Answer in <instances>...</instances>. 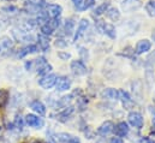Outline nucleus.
<instances>
[{"mask_svg":"<svg viewBox=\"0 0 155 143\" xmlns=\"http://www.w3.org/2000/svg\"><path fill=\"white\" fill-rule=\"evenodd\" d=\"M59 27H60V18L48 19V21L41 27V34H43V35H46V36L52 35Z\"/></svg>","mask_w":155,"mask_h":143,"instance_id":"obj_1","label":"nucleus"},{"mask_svg":"<svg viewBox=\"0 0 155 143\" xmlns=\"http://www.w3.org/2000/svg\"><path fill=\"white\" fill-rule=\"evenodd\" d=\"M74 112H75V108L70 105V106L60 108L57 113H53L52 117H54V119H57V120H59V121L65 123V121H68V120L70 119V117L74 114Z\"/></svg>","mask_w":155,"mask_h":143,"instance_id":"obj_2","label":"nucleus"},{"mask_svg":"<svg viewBox=\"0 0 155 143\" xmlns=\"http://www.w3.org/2000/svg\"><path fill=\"white\" fill-rule=\"evenodd\" d=\"M57 79H58V76L55 73H48L46 76H42L39 79V85L41 88L48 90L51 88H53L57 83Z\"/></svg>","mask_w":155,"mask_h":143,"instance_id":"obj_3","label":"nucleus"},{"mask_svg":"<svg viewBox=\"0 0 155 143\" xmlns=\"http://www.w3.org/2000/svg\"><path fill=\"white\" fill-rule=\"evenodd\" d=\"M24 120H25V124L28 126L34 128V129H42L45 126V120L42 118H40V115L33 114V113L27 114Z\"/></svg>","mask_w":155,"mask_h":143,"instance_id":"obj_4","label":"nucleus"},{"mask_svg":"<svg viewBox=\"0 0 155 143\" xmlns=\"http://www.w3.org/2000/svg\"><path fill=\"white\" fill-rule=\"evenodd\" d=\"M127 121L131 126H134L135 129H142L143 128V124H144V120H143V115L140 113V112H130L129 115H127Z\"/></svg>","mask_w":155,"mask_h":143,"instance_id":"obj_5","label":"nucleus"},{"mask_svg":"<svg viewBox=\"0 0 155 143\" xmlns=\"http://www.w3.org/2000/svg\"><path fill=\"white\" fill-rule=\"evenodd\" d=\"M45 11L48 16L49 19H53V18H60L61 16V12H63V7L58 4H47L46 7H45Z\"/></svg>","mask_w":155,"mask_h":143,"instance_id":"obj_6","label":"nucleus"},{"mask_svg":"<svg viewBox=\"0 0 155 143\" xmlns=\"http://www.w3.org/2000/svg\"><path fill=\"white\" fill-rule=\"evenodd\" d=\"M70 68L75 76H84L88 72V69H87L84 62H82V60H72Z\"/></svg>","mask_w":155,"mask_h":143,"instance_id":"obj_7","label":"nucleus"},{"mask_svg":"<svg viewBox=\"0 0 155 143\" xmlns=\"http://www.w3.org/2000/svg\"><path fill=\"white\" fill-rule=\"evenodd\" d=\"M142 6L141 0H123L121 2V10L124 12H134L137 11Z\"/></svg>","mask_w":155,"mask_h":143,"instance_id":"obj_8","label":"nucleus"},{"mask_svg":"<svg viewBox=\"0 0 155 143\" xmlns=\"http://www.w3.org/2000/svg\"><path fill=\"white\" fill-rule=\"evenodd\" d=\"M88 28H89V21L85 19V18L81 19L79 23H78L77 30H75V34H74V41H78L82 36L87 33Z\"/></svg>","mask_w":155,"mask_h":143,"instance_id":"obj_9","label":"nucleus"},{"mask_svg":"<svg viewBox=\"0 0 155 143\" xmlns=\"http://www.w3.org/2000/svg\"><path fill=\"white\" fill-rule=\"evenodd\" d=\"M71 79L68 77V76H60L58 77L57 79V83H55V88L58 91H66L71 88Z\"/></svg>","mask_w":155,"mask_h":143,"instance_id":"obj_10","label":"nucleus"},{"mask_svg":"<svg viewBox=\"0 0 155 143\" xmlns=\"http://www.w3.org/2000/svg\"><path fill=\"white\" fill-rule=\"evenodd\" d=\"M99 28L101 29V32L107 35L110 38H116L117 37V32H116V28L110 24V23H106V22H102V21H99Z\"/></svg>","mask_w":155,"mask_h":143,"instance_id":"obj_11","label":"nucleus"},{"mask_svg":"<svg viewBox=\"0 0 155 143\" xmlns=\"http://www.w3.org/2000/svg\"><path fill=\"white\" fill-rule=\"evenodd\" d=\"M114 130V124L111 121V120H107L105 123H102L99 129H97V135L99 136H102V137H106L108 136L110 134H112Z\"/></svg>","mask_w":155,"mask_h":143,"instance_id":"obj_12","label":"nucleus"},{"mask_svg":"<svg viewBox=\"0 0 155 143\" xmlns=\"http://www.w3.org/2000/svg\"><path fill=\"white\" fill-rule=\"evenodd\" d=\"M150 48H152V42H150L149 40H147V38L140 40V41L137 42V45H136L135 53L138 54V55H140V54H144V53L149 52Z\"/></svg>","mask_w":155,"mask_h":143,"instance_id":"obj_13","label":"nucleus"},{"mask_svg":"<svg viewBox=\"0 0 155 143\" xmlns=\"http://www.w3.org/2000/svg\"><path fill=\"white\" fill-rule=\"evenodd\" d=\"M129 131H130V128H129L127 123H125V121L118 123L116 126H114V130H113V132L116 134L117 137H120V138L126 137L127 134H129Z\"/></svg>","mask_w":155,"mask_h":143,"instance_id":"obj_14","label":"nucleus"},{"mask_svg":"<svg viewBox=\"0 0 155 143\" xmlns=\"http://www.w3.org/2000/svg\"><path fill=\"white\" fill-rule=\"evenodd\" d=\"M55 137H57V142L59 143H81L78 137L70 135V134H66V132H60V134L55 135Z\"/></svg>","mask_w":155,"mask_h":143,"instance_id":"obj_15","label":"nucleus"},{"mask_svg":"<svg viewBox=\"0 0 155 143\" xmlns=\"http://www.w3.org/2000/svg\"><path fill=\"white\" fill-rule=\"evenodd\" d=\"M118 93H119V100L121 101V104H123V106L125 108H131V106L134 105V100H132V98L130 96V94L127 93V91H125V90H118Z\"/></svg>","mask_w":155,"mask_h":143,"instance_id":"obj_16","label":"nucleus"},{"mask_svg":"<svg viewBox=\"0 0 155 143\" xmlns=\"http://www.w3.org/2000/svg\"><path fill=\"white\" fill-rule=\"evenodd\" d=\"M75 27H76V22L74 18H69L65 21L64 23V28H63V37H66V36H71L75 34Z\"/></svg>","mask_w":155,"mask_h":143,"instance_id":"obj_17","label":"nucleus"},{"mask_svg":"<svg viewBox=\"0 0 155 143\" xmlns=\"http://www.w3.org/2000/svg\"><path fill=\"white\" fill-rule=\"evenodd\" d=\"M38 51H39V47H38L36 45L30 43V45H27L25 47L21 48V49L17 52V57H18V58H24L25 55H28V54H33V53H36Z\"/></svg>","mask_w":155,"mask_h":143,"instance_id":"obj_18","label":"nucleus"},{"mask_svg":"<svg viewBox=\"0 0 155 143\" xmlns=\"http://www.w3.org/2000/svg\"><path fill=\"white\" fill-rule=\"evenodd\" d=\"M49 36H46L40 33L38 35V47L42 52H48L49 51Z\"/></svg>","mask_w":155,"mask_h":143,"instance_id":"obj_19","label":"nucleus"},{"mask_svg":"<svg viewBox=\"0 0 155 143\" xmlns=\"http://www.w3.org/2000/svg\"><path fill=\"white\" fill-rule=\"evenodd\" d=\"M30 108H31L38 115H45V114H46V106H45L43 102L40 101V100H34V101L30 104Z\"/></svg>","mask_w":155,"mask_h":143,"instance_id":"obj_20","label":"nucleus"},{"mask_svg":"<svg viewBox=\"0 0 155 143\" xmlns=\"http://www.w3.org/2000/svg\"><path fill=\"white\" fill-rule=\"evenodd\" d=\"M102 98L104 99H107V100H118L119 98V93L118 90L114 89V88H107L102 91Z\"/></svg>","mask_w":155,"mask_h":143,"instance_id":"obj_21","label":"nucleus"},{"mask_svg":"<svg viewBox=\"0 0 155 143\" xmlns=\"http://www.w3.org/2000/svg\"><path fill=\"white\" fill-rule=\"evenodd\" d=\"M13 48V41L8 36H2L0 38V49L1 51H10Z\"/></svg>","mask_w":155,"mask_h":143,"instance_id":"obj_22","label":"nucleus"},{"mask_svg":"<svg viewBox=\"0 0 155 143\" xmlns=\"http://www.w3.org/2000/svg\"><path fill=\"white\" fill-rule=\"evenodd\" d=\"M106 16H107V18H110L113 22H118L120 19V12L117 7H110L106 12Z\"/></svg>","mask_w":155,"mask_h":143,"instance_id":"obj_23","label":"nucleus"},{"mask_svg":"<svg viewBox=\"0 0 155 143\" xmlns=\"http://www.w3.org/2000/svg\"><path fill=\"white\" fill-rule=\"evenodd\" d=\"M111 7V2L110 1H106V2H102L101 5H99L95 10H94V16H101L104 13L107 12V10Z\"/></svg>","mask_w":155,"mask_h":143,"instance_id":"obj_24","label":"nucleus"},{"mask_svg":"<svg viewBox=\"0 0 155 143\" xmlns=\"http://www.w3.org/2000/svg\"><path fill=\"white\" fill-rule=\"evenodd\" d=\"M132 87H134V94H135V98L140 101L142 99V93H143V89H142V82L141 81H136L132 83Z\"/></svg>","mask_w":155,"mask_h":143,"instance_id":"obj_25","label":"nucleus"},{"mask_svg":"<svg viewBox=\"0 0 155 143\" xmlns=\"http://www.w3.org/2000/svg\"><path fill=\"white\" fill-rule=\"evenodd\" d=\"M52 65L47 62V63H45L43 65H41L39 69H36V72H38V75H40L41 77L42 76H46V75H48V73H51V71H52Z\"/></svg>","mask_w":155,"mask_h":143,"instance_id":"obj_26","label":"nucleus"},{"mask_svg":"<svg viewBox=\"0 0 155 143\" xmlns=\"http://www.w3.org/2000/svg\"><path fill=\"white\" fill-rule=\"evenodd\" d=\"M10 101V94L7 90H0V107L5 108Z\"/></svg>","mask_w":155,"mask_h":143,"instance_id":"obj_27","label":"nucleus"},{"mask_svg":"<svg viewBox=\"0 0 155 143\" xmlns=\"http://www.w3.org/2000/svg\"><path fill=\"white\" fill-rule=\"evenodd\" d=\"M1 11H2L5 15H10V16H12V15H16V13H18V12H19L18 7H16V6H13V5H10V6H5V7H2V8H1Z\"/></svg>","mask_w":155,"mask_h":143,"instance_id":"obj_28","label":"nucleus"},{"mask_svg":"<svg viewBox=\"0 0 155 143\" xmlns=\"http://www.w3.org/2000/svg\"><path fill=\"white\" fill-rule=\"evenodd\" d=\"M146 11L150 17L155 16V0H149L146 4Z\"/></svg>","mask_w":155,"mask_h":143,"instance_id":"obj_29","label":"nucleus"},{"mask_svg":"<svg viewBox=\"0 0 155 143\" xmlns=\"http://www.w3.org/2000/svg\"><path fill=\"white\" fill-rule=\"evenodd\" d=\"M54 45L58 47V48H65V47H68V45H69V42H68V40H66V37H63V36H59V37H57V40H55V42H54Z\"/></svg>","mask_w":155,"mask_h":143,"instance_id":"obj_30","label":"nucleus"},{"mask_svg":"<svg viewBox=\"0 0 155 143\" xmlns=\"http://www.w3.org/2000/svg\"><path fill=\"white\" fill-rule=\"evenodd\" d=\"M95 5V0H84L83 4H82V7L79 11H85V10H89L93 6Z\"/></svg>","mask_w":155,"mask_h":143,"instance_id":"obj_31","label":"nucleus"},{"mask_svg":"<svg viewBox=\"0 0 155 143\" xmlns=\"http://www.w3.org/2000/svg\"><path fill=\"white\" fill-rule=\"evenodd\" d=\"M13 125H15V128H17V129H23V126L25 125L24 118H22V117H16V119H15V121H13Z\"/></svg>","mask_w":155,"mask_h":143,"instance_id":"obj_32","label":"nucleus"},{"mask_svg":"<svg viewBox=\"0 0 155 143\" xmlns=\"http://www.w3.org/2000/svg\"><path fill=\"white\" fill-rule=\"evenodd\" d=\"M79 55H81V58H82V59H81L82 62L88 60V58H89V55H88V49L81 47V48H79Z\"/></svg>","mask_w":155,"mask_h":143,"instance_id":"obj_33","label":"nucleus"},{"mask_svg":"<svg viewBox=\"0 0 155 143\" xmlns=\"http://www.w3.org/2000/svg\"><path fill=\"white\" fill-rule=\"evenodd\" d=\"M58 57H59L61 60L66 62V60H69V59L71 58V54L68 53V52H58Z\"/></svg>","mask_w":155,"mask_h":143,"instance_id":"obj_34","label":"nucleus"},{"mask_svg":"<svg viewBox=\"0 0 155 143\" xmlns=\"http://www.w3.org/2000/svg\"><path fill=\"white\" fill-rule=\"evenodd\" d=\"M83 1H84V0H72V4H74V6L77 8L78 11H79V10H81V7H82Z\"/></svg>","mask_w":155,"mask_h":143,"instance_id":"obj_35","label":"nucleus"},{"mask_svg":"<svg viewBox=\"0 0 155 143\" xmlns=\"http://www.w3.org/2000/svg\"><path fill=\"white\" fill-rule=\"evenodd\" d=\"M138 143H155V142L152 138H149V137H142Z\"/></svg>","mask_w":155,"mask_h":143,"instance_id":"obj_36","label":"nucleus"},{"mask_svg":"<svg viewBox=\"0 0 155 143\" xmlns=\"http://www.w3.org/2000/svg\"><path fill=\"white\" fill-rule=\"evenodd\" d=\"M110 143H124V142H123V138H120V137H117V136H114V137H112V138H111Z\"/></svg>","mask_w":155,"mask_h":143,"instance_id":"obj_37","label":"nucleus"},{"mask_svg":"<svg viewBox=\"0 0 155 143\" xmlns=\"http://www.w3.org/2000/svg\"><path fill=\"white\" fill-rule=\"evenodd\" d=\"M152 123H153V129L155 130V113H154V115H153V120H152Z\"/></svg>","mask_w":155,"mask_h":143,"instance_id":"obj_38","label":"nucleus"},{"mask_svg":"<svg viewBox=\"0 0 155 143\" xmlns=\"http://www.w3.org/2000/svg\"><path fill=\"white\" fill-rule=\"evenodd\" d=\"M152 38H153V41L155 42V29H154V32H153V34H152Z\"/></svg>","mask_w":155,"mask_h":143,"instance_id":"obj_39","label":"nucleus"},{"mask_svg":"<svg viewBox=\"0 0 155 143\" xmlns=\"http://www.w3.org/2000/svg\"><path fill=\"white\" fill-rule=\"evenodd\" d=\"M154 101H155V94H154Z\"/></svg>","mask_w":155,"mask_h":143,"instance_id":"obj_40","label":"nucleus"},{"mask_svg":"<svg viewBox=\"0 0 155 143\" xmlns=\"http://www.w3.org/2000/svg\"><path fill=\"white\" fill-rule=\"evenodd\" d=\"M0 130H1V128H0Z\"/></svg>","mask_w":155,"mask_h":143,"instance_id":"obj_41","label":"nucleus"},{"mask_svg":"<svg viewBox=\"0 0 155 143\" xmlns=\"http://www.w3.org/2000/svg\"><path fill=\"white\" fill-rule=\"evenodd\" d=\"M0 51H1V49H0Z\"/></svg>","mask_w":155,"mask_h":143,"instance_id":"obj_42","label":"nucleus"}]
</instances>
